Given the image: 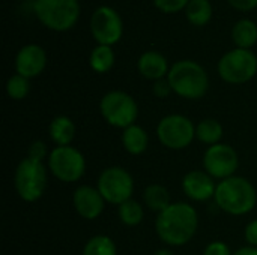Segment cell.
Wrapping results in <instances>:
<instances>
[{"label":"cell","mask_w":257,"mask_h":255,"mask_svg":"<svg viewBox=\"0 0 257 255\" xmlns=\"http://www.w3.org/2000/svg\"><path fill=\"white\" fill-rule=\"evenodd\" d=\"M212 5L209 0H190L185 8V15L190 24L202 27L206 26L212 18Z\"/></svg>","instance_id":"obj_20"},{"label":"cell","mask_w":257,"mask_h":255,"mask_svg":"<svg viewBox=\"0 0 257 255\" xmlns=\"http://www.w3.org/2000/svg\"><path fill=\"white\" fill-rule=\"evenodd\" d=\"M143 200H145V204L148 206V209H151L152 212H157V213H161L172 204L169 191L163 185H157V183L149 185L145 189Z\"/></svg>","instance_id":"obj_21"},{"label":"cell","mask_w":257,"mask_h":255,"mask_svg":"<svg viewBox=\"0 0 257 255\" xmlns=\"http://www.w3.org/2000/svg\"><path fill=\"white\" fill-rule=\"evenodd\" d=\"M203 255H233L230 252V248L221 242V240H215V242H211L205 251H203Z\"/></svg>","instance_id":"obj_29"},{"label":"cell","mask_w":257,"mask_h":255,"mask_svg":"<svg viewBox=\"0 0 257 255\" xmlns=\"http://www.w3.org/2000/svg\"><path fill=\"white\" fill-rule=\"evenodd\" d=\"M90 32L98 45H114L123 35L120 14L111 6H99L90 17Z\"/></svg>","instance_id":"obj_11"},{"label":"cell","mask_w":257,"mask_h":255,"mask_svg":"<svg viewBox=\"0 0 257 255\" xmlns=\"http://www.w3.org/2000/svg\"><path fill=\"white\" fill-rule=\"evenodd\" d=\"M190 0H154V5L158 11L164 14H176L187 8Z\"/></svg>","instance_id":"obj_27"},{"label":"cell","mask_w":257,"mask_h":255,"mask_svg":"<svg viewBox=\"0 0 257 255\" xmlns=\"http://www.w3.org/2000/svg\"><path fill=\"white\" fill-rule=\"evenodd\" d=\"M83 255H117L114 242L108 236H93L84 245Z\"/></svg>","instance_id":"obj_25"},{"label":"cell","mask_w":257,"mask_h":255,"mask_svg":"<svg viewBox=\"0 0 257 255\" xmlns=\"http://www.w3.org/2000/svg\"><path fill=\"white\" fill-rule=\"evenodd\" d=\"M47 66V53L42 47L36 44H27L15 56V69L17 74L33 78L38 77Z\"/></svg>","instance_id":"obj_13"},{"label":"cell","mask_w":257,"mask_h":255,"mask_svg":"<svg viewBox=\"0 0 257 255\" xmlns=\"http://www.w3.org/2000/svg\"><path fill=\"white\" fill-rule=\"evenodd\" d=\"M96 188L107 203L120 206L131 200L134 192V179L125 168L110 167L101 173Z\"/></svg>","instance_id":"obj_10"},{"label":"cell","mask_w":257,"mask_h":255,"mask_svg":"<svg viewBox=\"0 0 257 255\" xmlns=\"http://www.w3.org/2000/svg\"><path fill=\"white\" fill-rule=\"evenodd\" d=\"M33 11L36 18L54 32L72 29L80 18L78 0H35Z\"/></svg>","instance_id":"obj_4"},{"label":"cell","mask_w":257,"mask_h":255,"mask_svg":"<svg viewBox=\"0 0 257 255\" xmlns=\"http://www.w3.org/2000/svg\"><path fill=\"white\" fill-rule=\"evenodd\" d=\"M30 92V81L29 78L15 74L12 77H9L8 83H6V93L11 99L14 101H21L24 99Z\"/></svg>","instance_id":"obj_26"},{"label":"cell","mask_w":257,"mask_h":255,"mask_svg":"<svg viewBox=\"0 0 257 255\" xmlns=\"http://www.w3.org/2000/svg\"><path fill=\"white\" fill-rule=\"evenodd\" d=\"M72 203L77 213L84 219H96L105 206V200L98 191V188H92L87 185H81L75 189L72 195Z\"/></svg>","instance_id":"obj_14"},{"label":"cell","mask_w":257,"mask_h":255,"mask_svg":"<svg viewBox=\"0 0 257 255\" xmlns=\"http://www.w3.org/2000/svg\"><path fill=\"white\" fill-rule=\"evenodd\" d=\"M232 39L236 48L250 50L257 42V24L251 20H239L232 29Z\"/></svg>","instance_id":"obj_19"},{"label":"cell","mask_w":257,"mask_h":255,"mask_svg":"<svg viewBox=\"0 0 257 255\" xmlns=\"http://www.w3.org/2000/svg\"><path fill=\"white\" fill-rule=\"evenodd\" d=\"M45 156H47V146H45V143L39 141V140L33 141L30 144V147H29V156L27 158L42 162Z\"/></svg>","instance_id":"obj_28"},{"label":"cell","mask_w":257,"mask_h":255,"mask_svg":"<svg viewBox=\"0 0 257 255\" xmlns=\"http://www.w3.org/2000/svg\"><path fill=\"white\" fill-rule=\"evenodd\" d=\"M172 90L184 99H200L209 89V77L205 68L194 60H179L167 74Z\"/></svg>","instance_id":"obj_3"},{"label":"cell","mask_w":257,"mask_h":255,"mask_svg":"<svg viewBox=\"0 0 257 255\" xmlns=\"http://www.w3.org/2000/svg\"><path fill=\"white\" fill-rule=\"evenodd\" d=\"M117 213H119V219L125 225H128V227L139 225L143 221V215H145L143 206L139 201L133 200V198L125 201V203H122L119 206V212Z\"/></svg>","instance_id":"obj_24"},{"label":"cell","mask_w":257,"mask_h":255,"mask_svg":"<svg viewBox=\"0 0 257 255\" xmlns=\"http://www.w3.org/2000/svg\"><path fill=\"white\" fill-rule=\"evenodd\" d=\"M182 189L185 195L194 201H206L215 195L217 185L214 177H211L206 171H190L182 179Z\"/></svg>","instance_id":"obj_15"},{"label":"cell","mask_w":257,"mask_h":255,"mask_svg":"<svg viewBox=\"0 0 257 255\" xmlns=\"http://www.w3.org/2000/svg\"><path fill=\"white\" fill-rule=\"evenodd\" d=\"M233 255H257V248L256 246H244L241 249H238Z\"/></svg>","instance_id":"obj_33"},{"label":"cell","mask_w":257,"mask_h":255,"mask_svg":"<svg viewBox=\"0 0 257 255\" xmlns=\"http://www.w3.org/2000/svg\"><path fill=\"white\" fill-rule=\"evenodd\" d=\"M157 135L163 146L173 150L188 147L196 137V126L182 114H169L157 126Z\"/></svg>","instance_id":"obj_9"},{"label":"cell","mask_w":257,"mask_h":255,"mask_svg":"<svg viewBox=\"0 0 257 255\" xmlns=\"http://www.w3.org/2000/svg\"><path fill=\"white\" fill-rule=\"evenodd\" d=\"M90 68L98 74L108 72L114 65V51L108 45H96L89 57Z\"/></svg>","instance_id":"obj_22"},{"label":"cell","mask_w":257,"mask_h":255,"mask_svg":"<svg viewBox=\"0 0 257 255\" xmlns=\"http://www.w3.org/2000/svg\"><path fill=\"white\" fill-rule=\"evenodd\" d=\"M245 240L250 246L257 248V219L248 222V225L245 227Z\"/></svg>","instance_id":"obj_32"},{"label":"cell","mask_w":257,"mask_h":255,"mask_svg":"<svg viewBox=\"0 0 257 255\" xmlns=\"http://www.w3.org/2000/svg\"><path fill=\"white\" fill-rule=\"evenodd\" d=\"M48 168L60 182H77L84 176L86 161L80 150L71 146H60L51 150L48 156Z\"/></svg>","instance_id":"obj_8"},{"label":"cell","mask_w":257,"mask_h":255,"mask_svg":"<svg viewBox=\"0 0 257 255\" xmlns=\"http://www.w3.org/2000/svg\"><path fill=\"white\" fill-rule=\"evenodd\" d=\"M220 77L230 84H244L257 74V57L251 50L235 48L227 51L218 62Z\"/></svg>","instance_id":"obj_7"},{"label":"cell","mask_w":257,"mask_h":255,"mask_svg":"<svg viewBox=\"0 0 257 255\" xmlns=\"http://www.w3.org/2000/svg\"><path fill=\"white\" fill-rule=\"evenodd\" d=\"M214 200L226 213L241 216L254 209L257 194L251 182H248L245 177L232 176L217 185Z\"/></svg>","instance_id":"obj_2"},{"label":"cell","mask_w":257,"mask_h":255,"mask_svg":"<svg viewBox=\"0 0 257 255\" xmlns=\"http://www.w3.org/2000/svg\"><path fill=\"white\" fill-rule=\"evenodd\" d=\"M154 255H175L170 249H158Z\"/></svg>","instance_id":"obj_34"},{"label":"cell","mask_w":257,"mask_h":255,"mask_svg":"<svg viewBox=\"0 0 257 255\" xmlns=\"http://www.w3.org/2000/svg\"><path fill=\"white\" fill-rule=\"evenodd\" d=\"M148 143H149L148 132L142 126L134 123L126 129H123L122 144L130 155H142L148 149Z\"/></svg>","instance_id":"obj_18"},{"label":"cell","mask_w":257,"mask_h":255,"mask_svg":"<svg viewBox=\"0 0 257 255\" xmlns=\"http://www.w3.org/2000/svg\"><path fill=\"white\" fill-rule=\"evenodd\" d=\"M196 137L208 146L218 144L223 138V126L215 119H205L196 126Z\"/></svg>","instance_id":"obj_23"},{"label":"cell","mask_w":257,"mask_h":255,"mask_svg":"<svg viewBox=\"0 0 257 255\" xmlns=\"http://www.w3.org/2000/svg\"><path fill=\"white\" fill-rule=\"evenodd\" d=\"M152 90H154V95H155L157 98H166V96H169V95H170V92H173L167 78L157 80V81L154 83Z\"/></svg>","instance_id":"obj_30"},{"label":"cell","mask_w":257,"mask_h":255,"mask_svg":"<svg viewBox=\"0 0 257 255\" xmlns=\"http://www.w3.org/2000/svg\"><path fill=\"white\" fill-rule=\"evenodd\" d=\"M50 138L57 147L69 146L75 137V125L68 116H57L51 120L48 128Z\"/></svg>","instance_id":"obj_17"},{"label":"cell","mask_w":257,"mask_h":255,"mask_svg":"<svg viewBox=\"0 0 257 255\" xmlns=\"http://www.w3.org/2000/svg\"><path fill=\"white\" fill-rule=\"evenodd\" d=\"M99 110L108 125L123 129L134 125L139 116L137 102L131 95L122 90H111L105 93L99 102Z\"/></svg>","instance_id":"obj_6"},{"label":"cell","mask_w":257,"mask_h":255,"mask_svg":"<svg viewBox=\"0 0 257 255\" xmlns=\"http://www.w3.org/2000/svg\"><path fill=\"white\" fill-rule=\"evenodd\" d=\"M227 2L232 8L242 12H248L257 8V0H227Z\"/></svg>","instance_id":"obj_31"},{"label":"cell","mask_w":257,"mask_h":255,"mask_svg":"<svg viewBox=\"0 0 257 255\" xmlns=\"http://www.w3.org/2000/svg\"><path fill=\"white\" fill-rule=\"evenodd\" d=\"M137 68H139V72L145 78L154 80V81L164 78L170 71L167 59L158 51H146V53H143L139 57Z\"/></svg>","instance_id":"obj_16"},{"label":"cell","mask_w":257,"mask_h":255,"mask_svg":"<svg viewBox=\"0 0 257 255\" xmlns=\"http://www.w3.org/2000/svg\"><path fill=\"white\" fill-rule=\"evenodd\" d=\"M14 186L18 197L27 203L39 200L47 189V168L41 161L24 158L14 174Z\"/></svg>","instance_id":"obj_5"},{"label":"cell","mask_w":257,"mask_h":255,"mask_svg":"<svg viewBox=\"0 0 257 255\" xmlns=\"http://www.w3.org/2000/svg\"><path fill=\"white\" fill-rule=\"evenodd\" d=\"M197 228V212L188 203H172L166 210L158 213L155 221L158 237L170 246L187 245L194 237Z\"/></svg>","instance_id":"obj_1"},{"label":"cell","mask_w":257,"mask_h":255,"mask_svg":"<svg viewBox=\"0 0 257 255\" xmlns=\"http://www.w3.org/2000/svg\"><path fill=\"white\" fill-rule=\"evenodd\" d=\"M205 171L214 179H229L239 167V158L236 150L229 144L209 146L203 155Z\"/></svg>","instance_id":"obj_12"}]
</instances>
